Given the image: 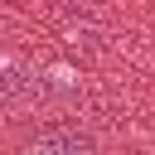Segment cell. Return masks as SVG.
<instances>
[{
    "instance_id": "obj_1",
    "label": "cell",
    "mask_w": 155,
    "mask_h": 155,
    "mask_svg": "<svg viewBox=\"0 0 155 155\" xmlns=\"http://www.w3.org/2000/svg\"><path fill=\"white\" fill-rule=\"evenodd\" d=\"M24 155H92V140L78 131H44L24 145Z\"/></svg>"
}]
</instances>
